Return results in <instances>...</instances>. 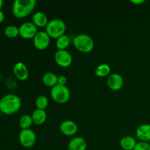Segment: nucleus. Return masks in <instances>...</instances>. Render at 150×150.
I'll return each mask as SVG.
<instances>
[{
    "instance_id": "f257e3e1",
    "label": "nucleus",
    "mask_w": 150,
    "mask_h": 150,
    "mask_svg": "<svg viewBox=\"0 0 150 150\" xmlns=\"http://www.w3.org/2000/svg\"><path fill=\"white\" fill-rule=\"evenodd\" d=\"M21 107V100L14 94H7L1 98L0 103V110L6 115L15 114Z\"/></svg>"
},
{
    "instance_id": "f03ea898",
    "label": "nucleus",
    "mask_w": 150,
    "mask_h": 150,
    "mask_svg": "<svg viewBox=\"0 0 150 150\" xmlns=\"http://www.w3.org/2000/svg\"><path fill=\"white\" fill-rule=\"evenodd\" d=\"M35 0H16L13 4V14L17 18L29 16L36 6Z\"/></svg>"
},
{
    "instance_id": "7ed1b4c3",
    "label": "nucleus",
    "mask_w": 150,
    "mask_h": 150,
    "mask_svg": "<svg viewBox=\"0 0 150 150\" xmlns=\"http://www.w3.org/2000/svg\"><path fill=\"white\" fill-rule=\"evenodd\" d=\"M75 48L82 53H89L93 50L95 42L92 37L86 34H79L73 40Z\"/></svg>"
},
{
    "instance_id": "20e7f679",
    "label": "nucleus",
    "mask_w": 150,
    "mask_h": 150,
    "mask_svg": "<svg viewBox=\"0 0 150 150\" xmlns=\"http://www.w3.org/2000/svg\"><path fill=\"white\" fill-rule=\"evenodd\" d=\"M66 24L62 19L54 18L48 22L45 26V32L48 33L50 38H58L64 35L66 31Z\"/></svg>"
},
{
    "instance_id": "39448f33",
    "label": "nucleus",
    "mask_w": 150,
    "mask_h": 150,
    "mask_svg": "<svg viewBox=\"0 0 150 150\" xmlns=\"http://www.w3.org/2000/svg\"><path fill=\"white\" fill-rule=\"evenodd\" d=\"M51 96L58 103H65L70 100V92L67 86L57 84L51 89Z\"/></svg>"
},
{
    "instance_id": "423d86ee",
    "label": "nucleus",
    "mask_w": 150,
    "mask_h": 150,
    "mask_svg": "<svg viewBox=\"0 0 150 150\" xmlns=\"http://www.w3.org/2000/svg\"><path fill=\"white\" fill-rule=\"evenodd\" d=\"M18 140L23 147L31 148L36 143V134L31 129L21 130L18 135Z\"/></svg>"
},
{
    "instance_id": "0eeeda50",
    "label": "nucleus",
    "mask_w": 150,
    "mask_h": 150,
    "mask_svg": "<svg viewBox=\"0 0 150 150\" xmlns=\"http://www.w3.org/2000/svg\"><path fill=\"white\" fill-rule=\"evenodd\" d=\"M56 63L62 67H67L73 62V57L67 50H57L54 54Z\"/></svg>"
},
{
    "instance_id": "6e6552de",
    "label": "nucleus",
    "mask_w": 150,
    "mask_h": 150,
    "mask_svg": "<svg viewBox=\"0 0 150 150\" xmlns=\"http://www.w3.org/2000/svg\"><path fill=\"white\" fill-rule=\"evenodd\" d=\"M38 32V27L32 22H25L19 26V35L24 39L34 38Z\"/></svg>"
},
{
    "instance_id": "1a4fd4ad",
    "label": "nucleus",
    "mask_w": 150,
    "mask_h": 150,
    "mask_svg": "<svg viewBox=\"0 0 150 150\" xmlns=\"http://www.w3.org/2000/svg\"><path fill=\"white\" fill-rule=\"evenodd\" d=\"M50 36L45 31H40L33 38V43L38 50H45L50 44Z\"/></svg>"
},
{
    "instance_id": "9d476101",
    "label": "nucleus",
    "mask_w": 150,
    "mask_h": 150,
    "mask_svg": "<svg viewBox=\"0 0 150 150\" xmlns=\"http://www.w3.org/2000/svg\"><path fill=\"white\" fill-rule=\"evenodd\" d=\"M107 85L114 91H118L122 88L124 85V79L119 73H111L107 79Z\"/></svg>"
},
{
    "instance_id": "9b49d317",
    "label": "nucleus",
    "mask_w": 150,
    "mask_h": 150,
    "mask_svg": "<svg viewBox=\"0 0 150 150\" xmlns=\"http://www.w3.org/2000/svg\"><path fill=\"white\" fill-rule=\"evenodd\" d=\"M60 131L67 136H73L78 132V125L72 120L63 121L59 125Z\"/></svg>"
},
{
    "instance_id": "f8f14e48",
    "label": "nucleus",
    "mask_w": 150,
    "mask_h": 150,
    "mask_svg": "<svg viewBox=\"0 0 150 150\" xmlns=\"http://www.w3.org/2000/svg\"><path fill=\"white\" fill-rule=\"evenodd\" d=\"M15 76L20 81H25L29 77V70L26 64L22 62L16 63L13 67Z\"/></svg>"
},
{
    "instance_id": "ddd939ff",
    "label": "nucleus",
    "mask_w": 150,
    "mask_h": 150,
    "mask_svg": "<svg viewBox=\"0 0 150 150\" xmlns=\"http://www.w3.org/2000/svg\"><path fill=\"white\" fill-rule=\"evenodd\" d=\"M136 135L141 142H149L150 124H143L139 126L136 130Z\"/></svg>"
},
{
    "instance_id": "4468645a",
    "label": "nucleus",
    "mask_w": 150,
    "mask_h": 150,
    "mask_svg": "<svg viewBox=\"0 0 150 150\" xmlns=\"http://www.w3.org/2000/svg\"><path fill=\"white\" fill-rule=\"evenodd\" d=\"M87 144L83 138L77 136L70 141L68 144V150H86Z\"/></svg>"
},
{
    "instance_id": "2eb2a0df",
    "label": "nucleus",
    "mask_w": 150,
    "mask_h": 150,
    "mask_svg": "<svg viewBox=\"0 0 150 150\" xmlns=\"http://www.w3.org/2000/svg\"><path fill=\"white\" fill-rule=\"evenodd\" d=\"M48 22L49 21H48V16L43 12H36L33 15V17H32V23L37 27H38V26L39 27H44L45 26V27L47 26V24L48 23Z\"/></svg>"
},
{
    "instance_id": "dca6fc26",
    "label": "nucleus",
    "mask_w": 150,
    "mask_h": 150,
    "mask_svg": "<svg viewBox=\"0 0 150 150\" xmlns=\"http://www.w3.org/2000/svg\"><path fill=\"white\" fill-rule=\"evenodd\" d=\"M32 118L33 123H35V125H42L43 123H45V122L46 121L47 119V114L46 111L45 110H41V109H38L33 111L32 114Z\"/></svg>"
},
{
    "instance_id": "f3484780",
    "label": "nucleus",
    "mask_w": 150,
    "mask_h": 150,
    "mask_svg": "<svg viewBox=\"0 0 150 150\" xmlns=\"http://www.w3.org/2000/svg\"><path fill=\"white\" fill-rule=\"evenodd\" d=\"M137 142H136V139L130 136H124L122 138L120 142V146L124 150H133Z\"/></svg>"
},
{
    "instance_id": "a211bd4d",
    "label": "nucleus",
    "mask_w": 150,
    "mask_h": 150,
    "mask_svg": "<svg viewBox=\"0 0 150 150\" xmlns=\"http://www.w3.org/2000/svg\"><path fill=\"white\" fill-rule=\"evenodd\" d=\"M42 80L45 86L52 88L58 83V76L52 72H48L42 76Z\"/></svg>"
},
{
    "instance_id": "6ab92c4d",
    "label": "nucleus",
    "mask_w": 150,
    "mask_h": 150,
    "mask_svg": "<svg viewBox=\"0 0 150 150\" xmlns=\"http://www.w3.org/2000/svg\"><path fill=\"white\" fill-rule=\"evenodd\" d=\"M111 73V67L108 64H101L95 70V74L100 78L108 76Z\"/></svg>"
},
{
    "instance_id": "aec40b11",
    "label": "nucleus",
    "mask_w": 150,
    "mask_h": 150,
    "mask_svg": "<svg viewBox=\"0 0 150 150\" xmlns=\"http://www.w3.org/2000/svg\"><path fill=\"white\" fill-rule=\"evenodd\" d=\"M70 38L68 35H63L58 38L56 41V47L58 50H66L70 45Z\"/></svg>"
},
{
    "instance_id": "412c9836",
    "label": "nucleus",
    "mask_w": 150,
    "mask_h": 150,
    "mask_svg": "<svg viewBox=\"0 0 150 150\" xmlns=\"http://www.w3.org/2000/svg\"><path fill=\"white\" fill-rule=\"evenodd\" d=\"M32 124H33V121H32V116L29 114H24L21 116L19 120V126L22 130L29 129Z\"/></svg>"
},
{
    "instance_id": "4be33fe9",
    "label": "nucleus",
    "mask_w": 150,
    "mask_h": 150,
    "mask_svg": "<svg viewBox=\"0 0 150 150\" xmlns=\"http://www.w3.org/2000/svg\"><path fill=\"white\" fill-rule=\"evenodd\" d=\"M4 35L9 38H15L19 35V27L14 25H9L4 29Z\"/></svg>"
},
{
    "instance_id": "5701e85b",
    "label": "nucleus",
    "mask_w": 150,
    "mask_h": 150,
    "mask_svg": "<svg viewBox=\"0 0 150 150\" xmlns=\"http://www.w3.org/2000/svg\"><path fill=\"white\" fill-rule=\"evenodd\" d=\"M35 105L38 109L45 110L48 105V99L45 95H40L35 100Z\"/></svg>"
},
{
    "instance_id": "b1692460",
    "label": "nucleus",
    "mask_w": 150,
    "mask_h": 150,
    "mask_svg": "<svg viewBox=\"0 0 150 150\" xmlns=\"http://www.w3.org/2000/svg\"><path fill=\"white\" fill-rule=\"evenodd\" d=\"M133 150H150V144L148 142H138Z\"/></svg>"
},
{
    "instance_id": "393cba45",
    "label": "nucleus",
    "mask_w": 150,
    "mask_h": 150,
    "mask_svg": "<svg viewBox=\"0 0 150 150\" xmlns=\"http://www.w3.org/2000/svg\"><path fill=\"white\" fill-rule=\"evenodd\" d=\"M67 82V79L64 76H58V83L59 85H64L66 86V83Z\"/></svg>"
},
{
    "instance_id": "a878e982",
    "label": "nucleus",
    "mask_w": 150,
    "mask_h": 150,
    "mask_svg": "<svg viewBox=\"0 0 150 150\" xmlns=\"http://www.w3.org/2000/svg\"><path fill=\"white\" fill-rule=\"evenodd\" d=\"M144 0H131V2L133 4H136V5H139V4H142L144 2Z\"/></svg>"
},
{
    "instance_id": "bb28decb",
    "label": "nucleus",
    "mask_w": 150,
    "mask_h": 150,
    "mask_svg": "<svg viewBox=\"0 0 150 150\" xmlns=\"http://www.w3.org/2000/svg\"><path fill=\"white\" fill-rule=\"evenodd\" d=\"M4 14L1 10H0V23L4 21Z\"/></svg>"
},
{
    "instance_id": "cd10ccee",
    "label": "nucleus",
    "mask_w": 150,
    "mask_h": 150,
    "mask_svg": "<svg viewBox=\"0 0 150 150\" xmlns=\"http://www.w3.org/2000/svg\"><path fill=\"white\" fill-rule=\"evenodd\" d=\"M3 4H4V1H3L2 0H0V10H1V8H2Z\"/></svg>"
},
{
    "instance_id": "c85d7f7f",
    "label": "nucleus",
    "mask_w": 150,
    "mask_h": 150,
    "mask_svg": "<svg viewBox=\"0 0 150 150\" xmlns=\"http://www.w3.org/2000/svg\"><path fill=\"white\" fill-rule=\"evenodd\" d=\"M1 114H2V113H1V110H0V117H1Z\"/></svg>"
},
{
    "instance_id": "c756f323",
    "label": "nucleus",
    "mask_w": 150,
    "mask_h": 150,
    "mask_svg": "<svg viewBox=\"0 0 150 150\" xmlns=\"http://www.w3.org/2000/svg\"><path fill=\"white\" fill-rule=\"evenodd\" d=\"M1 98H0V103H1Z\"/></svg>"
}]
</instances>
